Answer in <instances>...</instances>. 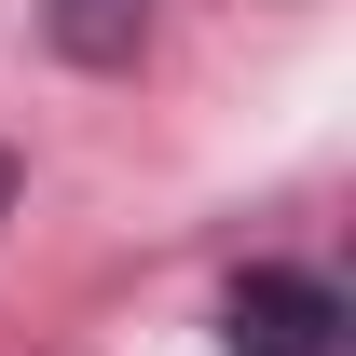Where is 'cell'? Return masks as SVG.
<instances>
[{"mask_svg":"<svg viewBox=\"0 0 356 356\" xmlns=\"http://www.w3.org/2000/svg\"><path fill=\"white\" fill-rule=\"evenodd\" d=\"M233 356H343V302L315 274H247L233 288Z\"/></svg>","mask_w":356,"mask_h":356,"instance_id":"cell-1","label":"cell"},{"mask_svg":"<svg viewBox=\"0 0 356 356\" xmlns=\"http://www.w3.org/2000/svg\"><path fill=\"white\" fill-rule=\"evenodd\" d=\"M55 55H83V69H124L137 42H151V0H42Z\"/></svg>","mask_w":356,"mask_h":356,"instance_id":"cell-2","label":"cell"},{"mask_svg":"<svg viewBox=\"0 0 356 356\" xmlns=\"http://www.w3.org/2000/svg\"><path fill=\"white\" fill-rule=\"evenodd\" d=\"M0 220H14V151H0Z\"/></svg>","mask_w":356,"mask_h":356,"instance_id":"cell-3","label":"cell"}]
</instances>
